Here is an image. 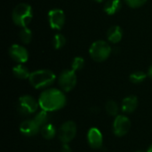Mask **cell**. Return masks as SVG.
<instances>
[{
	"label": "cell",
	"mask_w": 152,
	"mask_h": 152,
	"mask_svg": "<svg viewBox=\"0 0 152 152\" xmlns=\"http://www.w3.org/2000/svg\"><path fill=\"white\" fill-rule=\"evenodd\" d=\"M105 110L106 112L110 116V117H117L119 112V106L115 101H108L105 105Z\"/></svg>",
	"instance_id": "obj_19"
},
{
	"label": "cell",
	"mask_w": 152,
	"mask_h": 152,
	"mask_svg": "<svg viewBox=\"0 0 152 152\" xmlns=\"http://www.w3.org/2000/svg\"><path fill=\"white\" fill-rule=\"evenodd\" d=\"M19 36H20V41L23 44L28 45L31 42V40H32L33 34H32V31L28 27H25V28H21V29L20 30Z\"/></svg>",
	"instance_id": "obj_20"
},
{
	"label": "cell",
	"mask_w": 152,
	"mask_h": 152,
	"mask_svg": "<svg viewBox=\"0 0 152 152\" xmlns=\"http://www.w3.org/2000/svg\"><path fill=\"white\" fill-rule=\"evenodd\" d=\"M58 130L56 129L55 126L52 123H47L40 129V134L45 140H53L57 135Z\"/></svg>",
	"instance_id": "obj_16"
},
{
	"label": "cell",
	"mask_w": 152,
	"mask_h": 152,
	"mask_svg": "<svg viewBox=\"0 0 152 152\" xmlns=\"http://www.w3.org/2000/svg\"><path fill=\"white\" fill-rule=\"evenodd\" d=\"M59 152H72V150L69 145V143H62Z\"/></svg>",
	"instance_id": "obj_25"
},
{
	"label": "cell",
	"mask_w": 152,
	"mask_h": 152,
	"mask_svg": "<svg viewBox=\"0 0 152 152\" xmlns=\"http://www.w3.org/2000/svg\"><path fill=\"white\" fill-rule=\"evenodd\" d=\"M33 19L32 7L26 3L17 4L12 12V20L13 23L20 28L27 27Z\"/></svg>",
	"instance_id": "obj_3"
},
{
	"label": "cell",
	"mask_w": 152,
	"mask_h": 152,
	"mask_svg": "<svg viewBox=\"0 0 152 152\" xmlns=\"http://www.w3.org/2000/svg\"><path fill=\"white\" fill-rule=\"evenodd\" d=\"M38 103L41 110L47 112H53L63 109L67 104V97L61 89L46 88L38 97Z\"/></svg>",
	"instance_id": "obj_1"
},
{
	"label": "cell",
	"mask_w": 152,
	"mask_h": 152,
	"mask_svg": "<svg viewBox=\"0 0 152 152\" xmlns=\"http://www.w3.org/2000/svg\"><path fill=\"white\" fill-rule=\"evenodd\" d=\"M41 127L38 126V124L34 120V118H28L23 120L20 126L19 130L20 134L26 137H32L40 133Z\"/></svg>",
	"instance_id": "obj_11"
},
{
	"label": "cell",
	"mask_w": 152,
	"mask_h": 152,
	"mask_svg": "<svg viewBox=\"0 0 152 152\" xmlns=\"http://www.w3.org/2000/svg\"><path fill=\"white\" fill-rule=\"evenodd\" d=\"M131 8H139L142 6L148 0H125Z\"/></svg>",
	"instance_id": "obj_24"
},
{
	"label": "cell",
	"mask_w": 152,
	"mask_h": 152,
	"mask_svg": "<svg viewBox=\"0 0 152 152\" xmlns=\"http://www.w3.org/2000/svg\"><path fill=\"white\" fill-rule=\"evenodd\" d=\"M65 13L61 9H52L48 12L49 25L53 29H61L65 24Z\"/></svg>",
	"instance_id": "obj_9"
},
{
	"label": "cell",
	"mask_w": 152,
	"mask_h": 152,
	"mask_svg": "<svg viewBox=\"0 0 152 152\" xmlns=\"http://www.w3.org/2000/svg\"><path fill=\"white\" fill-rule=\"evenodd\" d=\"M56 80L55 74L50 69H37L30 73L29 84L35 89H45L51 86Z\"/></svg>",
	"instance_id": "obj_2"
},
{
	"label": "cell",
	"mask_w": 152,
	"mask_h": 152,
	"mask_svg": "<svg viewBox=\"0 0 152 152\" xmlns=\"http://www.w3.org/2000/svg\"><path fill=\"white\" fill-rule=\"evenodd\" d=\"M122 8L121 0H108L105 2L103 10L108 15H114Z\"/></svg>",
	"instance_id": "obj_15"
},
{
	"label": "cell",
	"mask_w": 152,
	"mask_h": 152,
	"mask_svg": "<svg viewBox=\"0 0 152 152\" xmlns=\"http://www.w3.org/2000/svg\"><path fill=\"white\" fill-rule=\"evenodd\" d=\"M33 118L38 124V126L40 127H42L45 125H46L47 123H49V112L41 110L35 114Z\"/></svg>",
	"instance_id": "obj_18"
},
{
	"label": "cell",
	"mask_w": 152,
	"mask_h": 152,
	"mask_svg": "<svg viewBox=\"0 0 152 152\" xmlns=\"http://www.w3.org/2000/svg\"><path fill=\"white\" fill-rule=\"evenodd\" d=\"M147 75H148V77L152 79V64L151 65V67L149 68V69H148V73H147Z\"/></svg>",
	"instance_id": "obj_26"
},
{
	"label": "cell",
	"mask_w": 152,
	"mask_h": 152,
	"mask_svg": "<svg viewBox=\"0 0 152 152\" xmlns=\"http://www.w3.org/2000/svg\"><path fill=\"white\" fill-rule=\"evenodd\" d=\"M66 44V38L62 34H56L53 38V46L54 49L59 50L62 48Z\"/></svg>",
	"instance_id": "obj_22"
},
{
	"label": "cell",
	"mask_w": 152,
	"mask_h": 152,
	"mask_svg": "<svg viewBox=\"0 0 152 152\" xmlns=\"http://www.w3.org/2000/svg\"><path fill=\"white\" fill-rule=\"evenodd\" d=\"M131 128V120L124 114H118L115 117L112 124L113 134L117 137H123L126 135Z\"/></svg>",
	"instance_id": "obj_8"
},
{
	"label": "cell",
	"mask_w": 152,
	"mask_h": 152,
	"mask_svg": "<svg viewBox=\"0 0 152 152\" xmlns=\"http://www.w3.org/2000/svg\"><path fill=\"white\" fill-rule=\"evenodd\" d=\"M146 152H152V143L150 145V147L148 148V150H147Z\"/></svg>",
	"instance_id": "obj_27"
},
{
	"label": "cell",
	"mask_w": 152,
	"mask_h": 152,
	"mask_svg": "<svg viewBox=\"0 0 152 152\" xmlns=\"http://www.w3.org/2000/svg\"><path fill=\"white\" fill-rule=\"evenodd\" d=\"M77 74L72 69L63 70L58 77V85L64 93L72 91L77 86Z\"/></svg>",
	"instance_id": "obj_7"
},
{
	"label": "cell",
	"mask_w": 152,
	"mask_h": 152,
	"mask_svg": "<svg viewBox=\"0 0 152 152\" xmlns=\"http://www.w3.org/2000/svg\"><path fill=\"white\" fill-rule=\"evenodd\" d=\"M10 58L17 63L23 64L28 60V53L27 49L20 45H12L8 50Z\"/></svg>",
	"instance_id": "obj_10"
},
{
	"label": "cell",
	"mask_w": 152,
	"mask_h": 152,
	"mask_svg": "<svg viewBox=\"0 0 152 152\" xmlns=\"http://www.w3.org/2000/svg\"><path fill=\"white\" fill-rule=\"evenodd\" d=\"M147 77L148 75L143 71H134L129 76V80L131 81V83L137 85L142 83L147 78Z\"/></svg>",
	"instance_id": "obj_21"
},
{
	"label": "cell",
	"mask_w": 152,
	"mask_h": 152,
	"mask_svg": "<svg viewBox=\"0 0 152 152\" xmlns=\"http://www.w3.org/2000/svg\"><path fill=\"white\" fill-rule=\"evenodd\" d=\"M135 152H143V151H135Z\"/></svg>",
	"instance_id": "obj_29"
},
{
	"label": "cell",
	"mask_w": 152,
	"mask_h": 152,
	"mask_svg": "<svg viewBox=\"0 0 152 152\" xmlns=\"http://www.w3.org/2000/svg\"><path fill=\"white\" fill-rule=\"evenodd\" d=\"M88 145L94 150H100L103 145V135L97 127H91L86 134Z\"/></svg>",
	"instance_id": "obj_12"
},
{
	"label": "cell",
	"mask_w": 152,
	"mask_h": 152,
	"mask_svg": "<svg viewBox=\"0 0 152 152\" xmlns=\"http://www.w3.org/2000/svg\"><path fill=\"white\" fill-rule=\"evenodd\" d=\"M139 104L138 98L134 95H129L123 99L121 102V110L125 114L134 113Z\"/></svg>",
	"instance_id": "obj_13"
},
{
	"label": "cell",
	"mask_w": 152,
	"mask_h": 152,
	"mask_svg": "<svg viewBox=\"0 0 152 152\" xmlns=\"http://www.w3.org/2000/svg\"><path fill=\"white\" fill-rule=\"evenodd\" d=\"M94 1H95V2H97V3H102V2H104V0H94Z\"/></svg>",
	"instance_id": "obj_28"
},
{
	"label": "cell",
	"mask_w": 152,
	"mask_h": 152,
	"mask_svg": "<svg viewBox=\"0 0 152 152\" xmlns=\"http://www.w3.org/2000/svg\"><path fill=\"white\" fill-rule=\"evenodd\" d=\"M38 100H36L33 96L25 94L18 99L16 109L17 111L22 116H29L36 114L39 109Z\"/></svg>",
	"instance_id": "obj_5"
},
{
	"label": "cell",
	"mask_w": 152,
	"mask_h": 152,
	"mask_svg": "<svg viewBox=\"0 0 152 152\" xmlns=\"http://www.w3.org/2000/svg\"><path fill=\"white\" fill-rule=\"evenodd\" d=\"M12 74L18 79H28L30 76V72L28 69L20 63H18L12 68Z\"/></svg>",
	"instance_id": "obj_17"
},
{
	"label": "cell",
	"mask_w": 152,
	"mask_h": 152,
	"mask_svg": "<svg viewBox=\"0 0 152 152\" xmlns=\"http://www.w3.org/2000/svg\"><path fill=\"white\" fill-rule=\"evenodd\" d=\"M77 127L74 121L67 120L58 129L57 137L61 143H69L77 135Z\"/></svg>",
	"instance_id": "obj_6"
},
{
	"label": "cell",
	"mask_w": 152,
	"mask_h": 152,
	"mask_svg": "<svg viewBox=\"0 0 152 152\" xmlns=\"http://www.w3.org/2000/svg\"><path fill=\"white\" fill-rule=\"evenodd\" d=\"M111 52V46L104 40H97L94 42L89 48L90 57L97 62H102L106 61L110 56Z\"/></svg>",
	"instance_id": "obj_4"
},
{
	"label": "cell",
	"mask_w": 152,
	"mask_h": 152,
	"mask_svg": "<svg viewBox=\"0 0 152 152\" xmlns=\"http://www.w3.org/2000/svg\"><path fill=\"white\" fill-rule=\"evenodd\" d=\"M85 66V60L83 57H80V56H77V57H75L72 61V63H71V69L74 70V71H79L81 70Z\"/></svg>",
	"instance_id": "obj_23"
},
{
	"label": "cell",
	"mask_w": 152,
	"mask_h": 152,
	"mask_svg": "<svg viewBox=\"0 0 152 152\" xmlns=\"http://www.w3.org/2000/svg\"><path fill=\"white\" fill-rule=\"evenodd\" d=\"M107 37L110 43H113V44L119 43L123 37L122 28L118 25L111 26L107 31Z\"/></svg>",
	"instance_id": "obj_14"
}]
</instances>
